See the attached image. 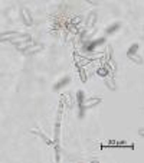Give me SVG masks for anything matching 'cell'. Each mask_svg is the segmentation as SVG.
<instances>
[{
  "label": "cell",
  "instance_id": "obj_3",
  "mask_svg": "<svg viewBox=\"0 0 144 163\" xmlns=\"http://www.w3.org/2000/svg\"><path fill=\"white\" fill-rule=\"evenodd\" d=\"M23 17L26 19V23H30V19H29V15H27V10H23Z\"/></svg>",
  "mask_w": 144,
  "mask_h": 163
},
{
  "label": "cell",
  "instance_id": "obj_2",
  "mask_svg": "<svg viewBox=\"0 0 144 163\" xmlns=\"http://www.w3.org/2000/svg\"><path fill=\"white\" fill-rule=\"evenodd\" d=\"M120 27V23H114V26H111V27H108L107 29V33H112V32H115V30Z\"/></svg>",
  "mask_w": 144,
  "mask_h": 163
},
{
  "label": "cell",
  "instance_id": "obj_1",
  "mask_svg": "<svg viewBox=\"0 0 144 163\" xmlns=\"http://www.w3.org/2000/svg\"><path fill=\"white\" fill-rule=\"evenodd\" d=\"M68 82H69V78H68V76H66V78H62V79H61V81L58 82L56 85H55V90H59L61 87H63V85H66V84H68Z\"/></svg>",
  "mask_w": 144,
  "mask_h": 163
}]
</instances>
